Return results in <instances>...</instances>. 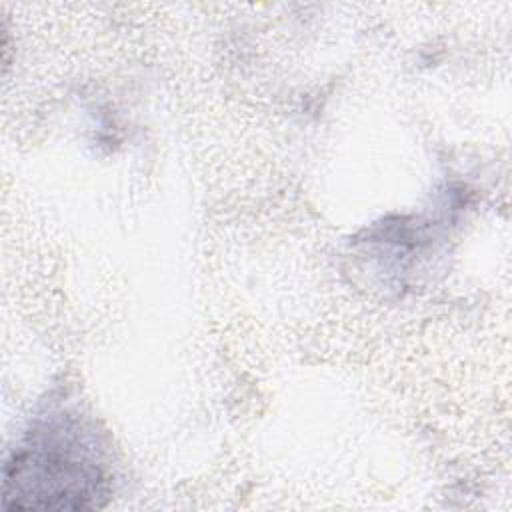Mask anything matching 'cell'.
<instances>
[{
    "label": "cell",
    "instance_id": "cell-1",
    "mask_svg": "<svg viewBox=\"0 0 512 512\" xmlns=\"http://www.w3.org/2000/svg\"><path fill=\"white\" fill-rule=\"evenodd\" d=\"M108 472L92 426L72 414L40 420L12 450L4 468L6 508L84 510L102 506Z\"/></svg>",
    "mask_w": 512,
    "mask_h": 512
}]
</instances>
